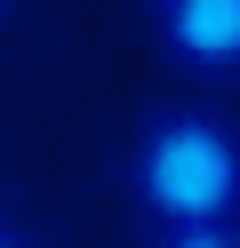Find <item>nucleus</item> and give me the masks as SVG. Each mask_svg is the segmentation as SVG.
<instances>
[{
	"instance_id": "f257e3e1",
	"label": "nucleus",
	"mask_w": 240,
	"mask_h": 248,
	"mask_svg": "<svg viewBox=\"0 0 240 248\" xmlns=\"http://www.w3.org/2000/svg\"><path fill=\"white\" fill-rule=\"evenodd\" d=\"M128 192L160 232L240 224V128L208 104H160L136 128Z\"/></svg>"
},
{
	"instance_id": "f03ea898",
	"label": "nucleus",
	"mask_w": 240,
	"mask_h": 248,
	"mask_svg": "<svg viewBox=\"0 0 240 248\" xmlns=\"http://www.w3.org/2000/svg\"><path fill=\"white\" fill-rule=\"evenodd\" d=\"M160 48L184 72H240V0H160Z\"/></svg>"
},
{
	"instance_id": "7ed1b4c3",
	"label": "nucleus",
	"mask_w": 240,
	"mask_h": 248,
	"mask_svg": "<svg viewBox=\"0 0 240 248\" xmlns=\"http://www.w3.org/2000/svg\"><path fill=\"white\" fill-rule=\"evenodd\" d=\"M152 248H240V224H184V232H160Z\"/></svg>"
},
{
	"instance_id": "20e7f679",
	"label": "nucleus",
	"mask_w": 240,
	"mask_h": 248,
	"mask_svg": "<svg viewBox=\"0 0 240 248\" xmlns=\"http://www.w3.org/2000/svg\"><path fill=\"white\" fill-rule=\"evenodd\" d=\"M0 248H40V240H32V232H16L8 216H0Z\"/></svg>"
},
{
	"instance_id": "39448f33",
	"label": "nucleus",
	"mask_w": 240,
	"mask_h": 248,
	"mask_svg": "<svg viewBox=\"0 0 240 248\" xmlns=\"http://www.w3.org/2000/svg\"><path fill=\"white\" fill-rule=\"evenodd\" d=\"M0 8H8V0H0Z\"/></svg>"
}]
</instances>
